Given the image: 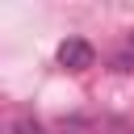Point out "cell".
<instances>
[{"instance_id": "1", "label": "cell", "mask_w": 134, "mask_h": 134, "mask_svg": "<svg viewBox=\"0 0 134 134\" xmlns=\"http://www.w3.org/2000/svg\"><path fill=\"white\" fill-rule=\"evenodd\" d=\"M92 63H96L92 42H84V38H67V42L59 46V67H67V71H88Z\"/></svg>"}, {"instance_id": "2", "label": "cell", "mask_w": 134, "mask_h": 134, "mask_svg": "<svg viewBox=\"0 0 134 134\" xmlns=\"http://www.w3.org/2000/svg\"><path fill=\"white\" fill-rule=\"evenodd\" d=\"M13 134H46V130H42V121H34V117H17V121H13Z\"/></svg>"}, {"instance_id": "3", "label": "cell", "mask_w": 134, "mask_h": 134, "mask_svg": "<svg viewBox=\"0 0 134 134\" xmlns=\"http://www.w3.org/2000/svg\"><path fill=\"white\" fill-rule=\"evenodd\" d=\"M113 67H117V71H130V67H134V59H130V54H117V59H113Z\"/></svg>"}, {"instance_id": "4", "label": "cell", "mask_w": 134, "mask_h": 134, "mask_svg": "<svg viewBox=\"0 0 134 134\" xmlns=\"http://www.w3.org/2000/svg\"><path fill=\"white\" fill-rule=\"evenodd\" d=\"M113 130H117V134H134V126H113Z\"/></svg>"}, {"instance_id": "5", "label": "cell", "mask_w": 134, "mask_h": 134, "mask_svg": "<svg viewBox=\"0 0 134 134\" xmlns=\"http://www.w3.org/2000/svg\"><path fill=\"white\" fill-rule=\"evenodd\" d=\"M130 54H134V29H130Z\"/></svg>"}]
</instances>
